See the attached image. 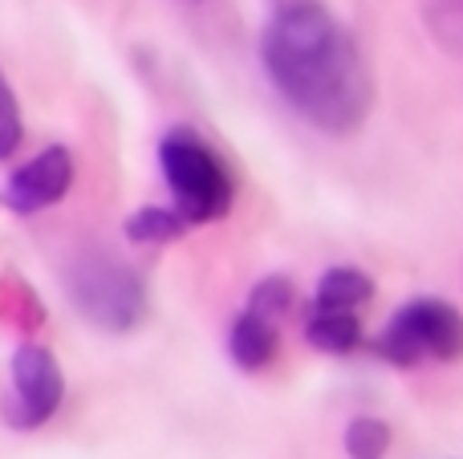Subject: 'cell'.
<instances>
[{
	"label": "cell",
	"instance_id": "30bf717a",
	"mask_svg": "<svg viewBox=\"0 0 463 459\" xmlns=\"http://www.w3.org/2000/svg\"><path fill=\"white\" fill-rule=\"evenodd\" d=\"M187 228L192 224H187L175 208H138L135 216L127 220V236L135 244H167V240H175V236H184Z\"/></svg>",
	"mask_w": 463,
	"mask_h": 459
},
{
	"label": "cell",
	"instance_id": "7a4b0ae2",
	"mask_svg": "<svg viewBox=\"0 0 463 459\" xmlns=\"http://www.w3.org/2000/svg\"><path fill=\"white\" fill-rule=\"evenodd\" d=\"M159 163L175 211L187 224H216L228 216L232 200H236V179H232L228 163L195 130L175 126L171 135H163Z\"/></svg>",
	"mask_w": 463,
	"mask_h": 459
},
{
	"label": "cell",
	"instance_id": "ba28073f",
	"mask_svg": "<svg viewBox=\"0 0 463 459\" xmlns=\"http://www.w3.org/2000/svg\"><path fill=\"white\" fill-rule=\"evenodd\" d=\"M305 338H309V346H317L321 354L345 358L366 342V333H362V317L354 314V309H317V305H309Z\"/></svg>",
	"mask_w": 463,
	"mask_h": 459
},
{
	"label": "cell",
	"instance_id": "5b68a950",
	"mask_svg": "<svg viewBox=\"0 0 463 459\" xmlns=\"http://www.w3.org/2000/svg\"><path fill=\"white\" fill-rule=\"evenodd\" d=\"M65 398V379L57 358L45 346H21L13 358V395H8L5 419L21 431H33L57 415Z\"/></svg>",
	"mask_w": 463,
	"mask_h": 459
},
{
	"label": "cell",
	"instance_id": "277c9868",
	"mask_svg": "<svg viewBox=\"0 0 463 459\" xmlns=\"http://www.w3.org/2000/svg\"><path fill=\"white\" fill-rule=\"evenodd\" d=\"M70 293L81 314L110 333L135 330L146 317V289L138 281V273L122 260L102 257V252H90V257L78 260V268L70 276Z\"/></svg>",
	"mask_w": 463,
	"mask_h": 459
},
{
	"label": "cell",
	"instance_id": "7c38bea8",
	"mask_svg": "<svg viewBox=\"0 0 463 459\" xmlns=\"http://www.w3.org/2000/svg\"><path fill=\"white\" fill-rule=\"evenodd\" d=\"M16 146H21V106L0 73V159H8Z\"/></svg>",
	"mask_w": 463,
	"mask_h": 459
},
{
	"label": "cell",
	"instance_id": "6da1fadb",
	"mask_svg": "<svg viewBox=\"0 0 463 459\" xmlns=\"http://www.w3.org/2000/svg\"><path fill=\"white\" fill-rule=\"evenodd\" d=\"M260 61L277 94L326 135H354L370 118L374 78L354 33L317 0H293L264 24Z\"/></svg>",
	"mask_w": 463,
	"mask_h": 459
},
{
	"label": "cell",
	"instance_id": "8fae6325",
	"mask_svg": "<svg viewBox=\"0 0 463 459\" xmlns=\"http://www.w3.org/2000/svg\"><path fill=\"white\" fill-rule=\"evenodd\" d=\"M345 455L350 459H386V447H391V427L374 415H358L345 427Z\"/></svg>",
	"mask_w": 463,
	"mask_h": 459
},
{
	"label": "cell",
	"instance_id": "9c48e42d",
	"mask_svg": "<svg viewBox=\"0 0 463 459\" xmlns=\"http://www.w3.org/2000/svg\"><path fill=\"white\" fill-rule=\"evenodd\" d=\"M370 297H374V281L354 265H337L317 281L313 305L317 309H354V314H358Z\"/></svg>",
	"mask_w": 463,
	"mask_h": 459
},
{
	"label": "cell",
	"instance_id": "52a82bcc",
	"mask_svg": "<svg viewBox=\"0 0 463 459\" xmlns=\"http://www.w3.org/2000/svg\"><path fill=\"white\" fill-rule=\"evenodd\" d=\"M280 350V333H277V317L264 314L256 305H244L232 322V333H228V354L232 362L240 366L244 374H256L264 366H272Z\"/></svg>",
	"mask_w": 463,
	"mask_h": 459
},
{
	"label": "cell",
	"instance_id": "3957f363",
	"mask_svg": "<svg viewBox=\"0 0 463 459\" xmlns=\"http://www.w3.org/2000/svg\"><path fill=\"white\" fill-rule=\"evenodd\" d=\"M370 350L391 366L456 362L463 358V314L451 301L415 297L386 322Z\"/></svg>",
	"mask_w": 463,
	"mask_h": 459
},
{
	"label": "cell",
	"instance_id": "4fadbf2b",
	"mask_svg": "<svg viewBox=\"0 0 463 459\" xmlns=\"http://www.w3.org/2000/svg\"><path fill=\"white\" fill-rule=\"evenodd\" d=\"M248 305H256V309H264V314L280 317L288 305H293V281H288V276H269V281H260L252 289Z\"/></svg>",
	"mask_w": 463,
	"mask_h": 459
},
{
	"label": "cell",
	"instance_id": "8992f818",
	"mask_svg": "<svg viewBox=\"0 0 463 459\" xmlns=\"http://www.w3.org/2000/svg\"><path fill=\"white\" fill-rule=\"evenodd\" d=\"M73 183V155L65 146H49V151L33 155L24 167H16L8 175L5 203L21 216H33L41 208H53L57 200H65Z\"/></svg>",
	"mask_w": 463,
	"mask_h": 459
}]
</instances>
